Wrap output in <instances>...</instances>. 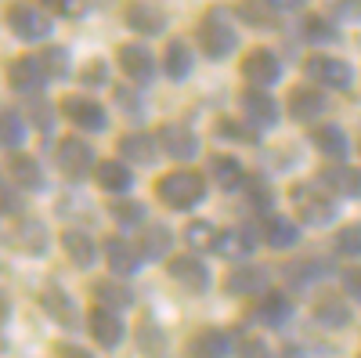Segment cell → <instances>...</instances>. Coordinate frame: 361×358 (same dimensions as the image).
<instances>
[{
	"label": "cell",
	"mask_w": 361,
	"mask_h": 358,
	"mask_svg": "<svg viewBox=\"0 0 361 358\" xmlns=\"http://www.w3.org/2000/svg\"><path fill=\"white\" fill-rule=\"evenodd\" d=\"M314 275H325L322 261H296V264H289V279H296V282H311Z\"/></svg>",
	"instance_id": "obj_42"
},
{
	"label": "cell",
	"mask_w": 361,
	"mask_h": 358,
	"mask_svg": "<svg viewBox=\"0 0 361 358\" xmlns=\"http://www.w3.org/2000/svg\"><path fill=\"white\" fill-rule=\"evenodd\" d=\"M123 18H127V25L134 29V33H141V37H152V33H159V29L166 25V15L159 8H148V4H130L123 11Z\"/></svg>",
	"instance_id": "obj_27"
},
{
	"label": "cell",
	"mask_w": 361,
	"mask_h": 358,
	"mask_svg": "<svg viewBox=\"0 0 361 358\" xmlns=\"http://www.w3.org/2000/svg\"><path fill=\"white\" fill-rule=\"evenodd\" d=\"M264 239H267L271 250H289V246H296L300 232H296V225L289 217L275 214V217H267V225H264Z\"/></svg>",
	"instance_id": "obj_30"
},
{
	"label": "cell",
	"mask_w": 361,
	"mask_h": 358,
	"mask_svg": "<svg viewBox=\"0 0 361 358\" xmlns=\"http://www.w3.org/2000/svg\"><path fill=\"white\" fill-rule=\"evenodd\" d=\"M318 181L325 185V189H333L336 196H361V174L357 170H350V167H325L322 174H318Z\"/></svg>",
	"instance_id": "obj_24"
},
{
	"label": "cell",
	"mask_w": 361,
	"mask_h": 358,
	"mask_svg": "<svg viewBox=\"0 0 361 358\" xmlns=\"http://www.w3.org/2000/svg\"><path fill=\"white\" fill-rule=\"evenodd\" d=\"M267 8L271 11H296V8H304V0H267Z\"/></svg>",
	"instance_id": "obj_50"
},
{
	"label": "cell",
	"mask_w": 361,
	"mask_h": 358,
	"mask_svg": "<svg viewBox=\"0 0 361 358\" xmlns=\"http://www.w3.org/2000/svg\"><path fill=\"white\" fill-rule=\"evenodd\" d=\"M8 246H15L18 253H29V257H40L47 250V228L40 221H18L15 232L8 235Z\"/></svg>",
	"instance_id": "obj_17"
},
{
	"label": "cell",
	"mask_w": 361,
	"mask_h": 358,
	"mask_svg": "<svg viewBox=\"0 0 361 358\" xmlns=\"http://www.w3.org/2000/svg\"><path fill=\"white\" fill-rule=\"evenodd\" d=\"M105 261L109 268L119 275V279H127V275H137L141 272V250H134L127 239H119V235H109L105 239Z\"/></svg>",
	"instance_id": "obj_10"
},
{
	"label": "cell",
	"mask_w": 361,
	"mask_h": 358,
	"mask_svg": "<svg viewBox=\"0 0 361 358\" xmlns=\"http://www.w3.org/2000/svg\"><path fill=\"white\" fill-rule=\"evenodd\" d=\"M62 250H66V257H69L76 268H90V264H94V257H98L94 239H90L87 232H80V228H69V232L62 235Z\"/></svg>",
	"instance_id": "obj_21"
},
{
	"label": "cell",
	"mask_w": 361,
	"mask_h": 358,
	"mask_svg": "<svg viewBox=\"0 0 361 358\" xmlns=\"http://www.w3.org/2000/svg\"><path fill=\"white\" fill-rule=\"evenodd\" d=\"M357 358H361V354H357Z\"/></svg>",
	"instance_id": "obj_54"
},
{
	"label": "cell",
	"mask_w": 361,
	"mask_h": 358,
	"mask_svg": "<svg viewBox=\"0 0 361 358\" xmlns=\"http://www.w3.org/2000/svg\"><path fill=\"white\" fill-rule=\"evenodd\" d=\"M199 44L206 51V58H228L238 44V33L231 25V15L224 8H209L206 18L199 22Z\"/></svg>",
	"instance_id": "obj_2"
},
{
	"label": "cell",
	"mask_w": 361,
	"mask_h": 358,
	"mask_svg": "<svg viewBox=\"0 0 361 358\" xmlns=\"http://www.w3.org/2000/svg\"><path fill=\"white\" fill-rule=\"evenodd\" d=\"M44 80H47V73H44L40 58H15V62H8V83L22 95H37Z\"/></svg>",
	"instance_id": "obj_11"
},
{
	"label": "cell",
	"mask_w": 361,
	"mask_h": 358,
	"mask_svg": "<svg viewBox=\"0 0 361 358\" xmlns=\"http://www.w3.org/2000/svg\"><path fill=\"white\" fill-rule=\"evenodd\" d=\"M58 354H62V358H94V354H87L83 347H73V344H62V347H58Z\"/></svg>",
	"instance_id": "obj_52"
},
{
	"label": "cell",
	"mask_w": 361,
	"mask_h": 358,
	"mask_svg": "<svg viewBox=\"0 0 361 358\" xmlns=\"http://www.w3.org/2000/svg\"><path fill=\"white\" fill-rule=\"evenodd\" d=\"M267 282H271V275L264 272V268L243 264V268H231V275H228L224 286L235 297H257V293H267Z\"/></svg>",
	"instance_id": "obj_16"
},
{
	"label": "cell",
	"mask_w": 361,
	"mask_h": 358,
	"mask_svg": "<svg viewBox=\"0 0 361 358\" xmlns=\"http://www.w3.org/2000/svg\"><path fill=\"white\" fill-rule=\"evenodd\" d=\"M22 145H25V124L15 109H8L4 112V148L8 153H18Z\"/></svg>",
	"instance_id": "obj_39"
},
{
	"label": "cell",
	"mask_w": 361,
	"mask_h": 358,
	"mask_svg": "<svg viewBox=\"0 0 361 358\" xmlns=\"http://www.w3.org/2000/svg\"><path fill=\"white\" fill-rule=\"evenodd\" d=\"M159 148L170 160H195L199 156V134L185 124H166V127H159Z\"/></svg>",
	"instance_id": "obj_6"
},
{
	"label": "cell",
	"mask_w": 361,
	"mask_h": 358,
	"mask_svg": "<svg viewBox=\"0 0 361 358\" xmlns=\"http://www.w3.org/2000/svg\"><path fill=\"white\" fill-rule=\"evenodd\" d=\"M18 210H22V203H18V196L11 192V181H8V185H4V214L11 217V214H18Z\"/></svg>",
	"instance_id": "obj_49"
},
{
	"label": "cell",
	"mask_w": 361,
	"mask_h": 358,
	"mask_svg": "<svg viewBox=\"0 0 361 358\" xmlns=\"http://www.w3.org/2000/svg\"><path fill=\"white\" fill-rule=\"evenodd\" d=\"M217 131H221V134H228V138H238V141H250V145L260 138V134H257V131H250V127H235V119H221Z\"/></svg>",
	"instance_id": "obj_44"
},
{
	"label": "cell",
	"mask_w": 361,
	"mask_h": 358,
	"mask_svg": "<svg viewBox=\"0 0 361 358\" xmlns=\"http://www.w3.org/2000/svg\"><path fill=\"white\" fill-rule=\"evenodd\" d=\"M40 308L54 318V322H62V326H76V304H73V297H66L58 286H47L44 293H40Z\"/></svg>",
	"instance_id": "obj_26"
},
{
	"label": "cell",
	"mask_w": 361,
	"mask_h": 358,
	"mask_svg": "<svg viewBox=\"0 0 361 358\" xmlns=\"http://www.w3.org/2000/svg\"><path fill=\"white\" fill-rule=\"evenodd\" d=\"M231 340L224 330H199L195 340L188 344V358H228Z\"/></svg>",
	"instance_id": "obj_20"
},
{
	"label": "cell",
	"mask_w": 361,
	"mask_h": 358,
	"mask_svg": "<svg viewBox=\"0 0 361 358\" xmlns=\"http://www.w3.org/2000/svg\"><path fill=\"white\" fill-rule=\"evenodd\" d=\"M243 358H271V354H267V347H264L260 340H250V344H246V354H243Z\"/></svg>",
	"instance_id": "obj_51"
},
{
	"label": "cell",
	"mask_w": 361,
	"mask_h": 358,
	"mask_svg": "<svg viewBox=\"0 0 361 358\" xmlns=\"http://www.w3.org/2000/svg\"><path fill=\"white\" fill-rule=\"evenodd\" d=\"M243 76H246L253 87H271V83L282 76L279 54H275V51H267V47L250 51V54H246V62H243Z\"/></svg>",
	"instance_id": "obj_8"
},
{
	"label": "cell",
	"mask_w": 361,
	"mask_h": 358,
	"mask_svg": "<svg viewBox=\"0 0 361 358\" xmlns=\"http://www.w3.org/2000/svg\"><path fill=\"white\" fill-rule=\"evenodd\" d=\"M192 66H195V58H192V47L185 40H170L166 51H163V73L170 80H188L192 76Z\"/></svg>",
	"instance_id": "obj_22"
},
{
	"label": "cell",
	"mask_w": 361,
	"mask_h": 358,
	"mask_svg": "<svg viewBox=\"0 0 361 358\" xmlns=\"http://www.w3.org/2000/svg\"><path fill=\"white\" fill-rule=\"evenodd\" d=\"M109 210H112V221L119 228H137L145 221V203H137V199H119V203L109 206Z\"/></svg>",
	"instance_id": "obj_37"
},
{
	"label": "cell",
	"mask_w": 361,
	"mask_h": 358,
	"mask_svg": "<svg viewBox=\"0 0 361 358\" xmlns=\"http://www.w3.org/2000/svg\"><path fill=\"white\" fill-rule=\"evenodd\" d=\"M58 167H62L66 177H83L90 167H94V148H90L83 138H66L58 145Z\"/></svg>",
	"instance_id": "obj_9"
},
{
	"label": "cell",
	"mask_w": 361,
	"mask_h": 358,
	"mask_svg": "<svg viewBox=\"0 0 361 358\" xmlns=\"http://www.w3.org/2000/svg\"><path fill=\"white\" fill-rule=\"evenodd\" d=\"M170 279H173L177 286H185L188 293H206V286H209L206 264H202L199 257H188V253L170 261Z\"/></svg>",
	"instance_id": "obj_13"
},
{
	"label": "cell",
	"mask_w": 361,
	"mask_h": 358,
	"mask_svg": "<svg viewBox=\"0 0 361 358\" xmlns=\"http://www.w3.org/2000/svg\"><path fill=\"white\" fill-rule=\"evenodd\" d=\"M94 177H98V185H102L105 192H130V185H134L130 167L119 163V160H102V163L94 167Z\"/></svg>",
	"instance_id": "obj_23"
},
{
	"label": "cell",
	"mask_w": 361,
	"mask_h": 358,
	"mask_svg": "<svg viewBox=\"0 0 361 358\" xmlns=\"http://www.w3.org/2000/svg\"><path fill=\"white\" fill-rule=\"evenodd\" d=\"M333 15L343 18V22H361V0H336Z\"/></svg>",
	"instance_id": "obj_45"
},
{
	"label": "cell",
	"mask_w": 361,
	"mask_h": 358,
	"mask_svg": "<svg viewBox=\"0 0 361 358\" xmlns=\"http://www.w3.org/2000/svg\"><path fill=\"white\" fill-rule=\"evenodd\" d=\"M170 243H173V239H170V228H166V225H148L137 250H141L145 261H159V257L170 253Z\"/></svg>",
	"instance_id": "obj_32"
},
{
	"label": "cell",
	"mask_w": 361,
	"mask_h": 358,
	"mask_svg": "<svg viewBox=\"0 0 361 358\" xmlns=\"http://www.w3.org/2000/svg\"><path fill=\"white\" fill-rule=\"evenodd\" d=\"M217 253L228 257V261H246L253 253V239L243 228H224L221 232V243H217Z\"/></svg>",
	"instance_id": "obj_31"
},
{
	"label": "cell",
	"mask_w": 361,
	"mask_h": 358,
	"mask_svg": "<svg viewBox=\"0 0 361 358\" xmlns=\"http://www.w3.org/2000/svg\"><path fill=\"white\" fill-rule=\"evenodd\" d=\"M40 62H44V73L51 76V80H66L73 69H69V51L66 47H47L44 54H40Z\"/></svg>",
	"instance_id": "obj_38"
},
{
	"label": "cell",
	"mask_w": 361,
	"mask_h": 358,
	"mask_svg": "<svg viewBox=\"0 0 361 358\" xmlns=\"http://www.w3.org/2000/svg\"><path fill=\"white\" fill-rule=\"evenodd\" d=\"M325 112V95L311 91V87H293L289 95V116L296 119V124H311L314 116Z\"/></svg>",
	"instance_id": "obj_19"
},
{
	"label": "cell",
	"mask_w": 361,
	"mask_h": 358,
	"mask_svg": "<svg viewBox=\"0 0 361 358\" xmlns=\"http://www.w3.org/2000/svg\"><path fill=\"white\" fill-rule=\"evenodd\" d=\"M336 250L343 257H361V225H347L336 232Z\"/></svg>",
	"instance_id": "obj_40"
},
{
	"label": "cell",
	"mask_w": 361,
	"mask_h": 358,
	"mask_svg": "<svg viewBox=\"0 0 361 358\" xmlns=\"http://www.w3.org/2000/svg\"><path fill=\"white\" fill-rule=\"evenodd\" d=\"M40 4L62 11V15H80V0H40Z\"/></svg>",
	"instance_id": "obj_48"
},
{
	"label": "cell",
	"mask_w": 361,
	"mask_h": 358,
	"mask_svg": "<svg viewBox=\"0 0 361 358\" xmlns=\"http://www.w3.org/2000/svg\"><path fill=\"white\" fill-rule=\"evenodd\" d=\"M8 174H11V181L29 189V192H40L47 181H44V167L33 160V156H25V153H11L8 160Z\"/></svg>",
	"instance_id": "obj_18"
},
{
	"label": "cell",
	"mask_w": 361,
	"mask_h": 358,
	"mask_svg": "<svg viewBox=\"0 0 361 358\" xmlns=\"http://www.w3.org/2000/svg\"><path fill=\"white\" fill-rule=\"evenodd\" d=\"M119 66H123V73L134 83H148L156 76V58H152V51H148L145 44H123L119 47Z\"/></svg>",
	"instance_id": "obj_12"
},
{
	"label": "cell",
	"mask_w": 361,
	"mask_h": 358,
	"mask_svg": "<svg viewBox=\"0 0 361 358\" xmlns=\"http://www.w3.org/2000/svg\"><path fill=\"white\" fill-rule=\"evenodd\" d=\"M29 109H33V119H37V127L47 134L51 131V124H54V112H51V105L40 98V95H29Z\"/></svg>",
	"instance_id": "obj_43"
},
{
	"label": "cell",
	"mask_w": 361,
	"mask_h": 358,
	"mask_svg": "<svg viewBox=\"0 0 361 358\" xmlns=\"http://www.w3.org/2000/svg\"><path fill=\"white\" fill-rule=\"evenodd\" d=\"M185 239H188V246L195 250V253H217V243H221V232L209 225V221H192L188 225V232H185Z\"/></svg>",
	"instance_id": "obj_35"
},
{
	"label": "cell",
	"mask_w": 361,
	"mask_h": 358,
	"mask_svg": "<svg viewBox=\"0 0 361 358\" xmlns=\"http://www.w3.org/2000/svg\"><path fill=\"white\" fill-rule=\"evenodd\" d=\"M87 326H90V337H94L102 347H119V340H123V322L116 318V311H109L102 304L90 308Z\"/></svg>",
	"instance_id": "obj_15"
},
{
	"label": "cell",
	"mask_w": 361,
	"mask_h": 358,
	"mask_svg": "<svg viewBox=\"0 0 361 358\" xmlns=\"http://www.w3.org/2000/svg\"><path fill=\"white\" fill-rule=\"evenodd\" d=\"M243 112L257 127H275L279 124V102L271 98L264 87H250V91L243 95Z\"/></svg>",
	"instance_id": "obj_14"
},
{
	"label": "cell",
	"mask_w": 361,
	"mask_h": 358,
	"mask_svg": "<svg viewBox=\"0 0 361 358\" xmlns=\"http://www.w3.org/2000/svg\"><path fill=\"white\" fill-rule=\"evenodd\" d=\"M62 112L73 119L80 131H105V127H109L105 109H102L94 98H87V95H73V98H66V102H62Z\"/></svg>",
	"instance_id": "obj_7"
},
{
	"label": "cell",
	"mask_w": 361,
	"mask_h": 358,
	"mask_svg": "<svg viewBox=\"0 0 361 358\" xmlns=\"http://www.w3.org/2000/svg\"><path fill=\"white\" fill-rule=\"evenodd\" d=\"M94 297H98V304L109 308V311H119V308H130V304H134V293H130L123 282H112V279L98 282V286H94Z\"/></svg>",
	"instance_id": "obj_36"
},
{
	"label": "cell",
	"mask_w": 361,
	"mask_h": 358,
	"mask_svg": "<svg viewBox=\"0 0 361 358\" xmlns=\"http://www.w3.org/2000/svg\"><path fill=\"white\" fill-rule=\"evenodd\" d=\"M314 322L325 330H343V326H350V304L343 297H322L314 304Z\"/></svg>",
	"instance_id": "obj_25"
},
{
	"label": "cell",
	"mask_w": 361,
	"mask_h": 358,
	"mask_svg": "<svg viewBox=\"0 0 361 358\" xmlns=\"http://www.w3.org/2000/svg\"><path fill=\"white\" fill-rule=\"evenodd\" d=\"M80 80H83V83H105V80H109L105 62H87V69L80 73Z\"/></svg>",
	"instance_id": "obj_47"
},
{
	"label": "cell",
	"mask_w": 361,
	"mask_h": 358,
	"mask_svg": "<svg viewBox=\"0 0 361 358\" xmlns=\"http://www.w3.org/2000/svg\"><path fill=\"white\" fill-rule=\"evenodd\" d=\"M257 315H260V322H267V326H286L289 315H293V304H289V297H282V293H264Z\"/></svg>",
	"instance_id": "obj_33"
},
{
	"label": "cell",
	"mask_w": 361,
	"mask_h": 358,
	"mask_svg": "<svg viewBox=\"0 0 361 358\" xmlns=\"http://www.w3.org/2000/svg\"><path fill=\"white\" fill-rule=\"evenodd\" d=\"M296 214L304 217V225H329L336 217V203L329 196V189L322 181H304V185H293L289 192Z\"/></svg>",
	"instance_id": "obj_3"
},
{
	"label": "cell",
	"mask_w": 361,
	"mask_h": 358,
	"mask_svg": "<svg viewBox=\"0 0 361 358\" xmlns=\"http://www.w3.org/2000/svg\"><path fill=\"white\" fill-rule=\"evenodd\" d=\"M304 40H311V44L336 40V25L325 22V18H307V22H304Z\"/></svg>",
	"instance_id": "obj_41"
},
{
	"label": "cell",
	"mask_w": 361,
	"mask_h": 358,
	"mask_svg": "<svg viewBox=\"0 0 361 358\" xmlns=\"http://www.w3.org/2000/svg\"><path fill=\"white\" fill-rule=\"evenodd\" d=\"M8 29L18 37V40H44L51 37V15L37 4H29V0H15V4L8 8Z\"/></svg>",
	"instance_id": "obj_4"
},
{
	"label": "cell",
	"mask_w": 361,
	"mask_h": 358,
	"mask_svg": "<svg viewBox=\"0 0 361 358\" xmlns=\"http://www.w3.org/2000/svg\"><path fill=\"white\" fill-rule=\"evenodd\" d=\"M282 358H304V351H300V347H289V351H286Z\"/></svg>",
	"instance_id": "obj_53"
},
{
	"label": "cell",
	"mask_w": 361,
	"mask_h": 358,
	"mask_svg": "<svg viewBox=\"0 0 361 358\" xmlns=\"http://www.w3.org/2000/svg\"><path fill=\"white\" fill-rule=\"evenodd\" d=\"M314 145H318V153H322V156L336 160V163L350 153V141H347V134H343L336 124H322V127L314 131Z\"/></svg>",
	"instance_id": "obj_28"
},
{
	"label": "cell",
	"mask_w": 361,
	"mask_h": 358,
	"mask_svg": "<svg viewBox=\"0 0 361 358\" xmlns=\"http://www.w3.org/2000/svg\"><path fill=\"white\" fill-rule=\"evenodd\" d=\"M343 290H347L350 297H357V301H361V264L343 268Z\"/></svg>",
	"instance_id": "obj_46"
},
{
	"label": "cell",
	"mask_w": 361,
	"mask_h": 358,
	"mask_svg": "<svg viewBox=\"0 0 361 358\" xmlns=\"http://www.w3.org/2000/svg\"><path fill=\"white\" fill-rule=\"evenodd\" d=\"M304 66H307V76H311L314 83L333 87V91H347L350 80H354V73H350V66L343 62V58H325V54H314V58H307Z\"/></svg>",
	"instance_id": "obj_5"
},
{
	"label": "cell",
	"mask_w": 361,
	"mask_h": 358,
	"mask_svg": "<svg viewBox=\"0 0 361 358\" xmlns=\"http://www.w3.org/2000/svg\"><path fill=\"white\" fill-rule=\"evenodd\" d=\"M156 192L170 210H192V206H199L202 196H206V181L192 170H173V174L159 177Z\"/></svg>",
	"instance_id": "obj_1"
},
{
	"label": "cell",
	"mask_w": 361,
	"mask_h": 358,
	"mask_svg": "<svg viewBox=\"0 0 361 358\" xmlns=\"http://www.w3.org/2000/svg\"><path fill=\"white\" fill-rule=\"evenodd\" d=\"M209 174L217 177V185L224 192H231V189H238V185L246 181L243 167H238V160H231V156H214V160H209Z\"/></svg>",
	"instance_id": "obj_34"
},
{
	"label": "cell",
	"mask_w": 361,
	"mask_h": 358,
	"mask_svg": "<svg viewBox=\"0 0 361 358\" xmlns=\"http://www.w3.org/2000/svg\"><path fill=\"white\" fill-rule=\"evenodd\" d=\"M156 148H159V138H148V134H123L119 138V153H123V160L141 163V167L156 160Z\"/></svg>",
	"instance_id": "obj_29"
}]
</instances>
